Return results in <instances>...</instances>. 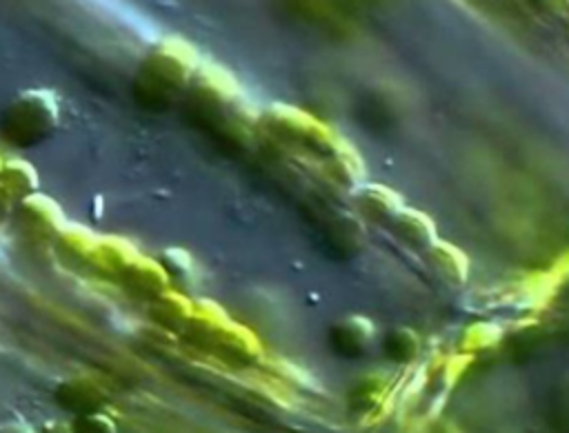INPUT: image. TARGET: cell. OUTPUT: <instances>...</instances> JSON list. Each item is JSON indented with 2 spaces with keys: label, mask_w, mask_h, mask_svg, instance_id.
Masks as SVG:
<instances>
[{
  "label": "cell",
  "mask_w": 569,
  "mask_h": 433,
  "mask_svg": "<svg viewBox=\"0 0 569 433\" xmlns=\"http://www.w3.org/2000/svg\"><path fill=\"white\" fill-rule=\"evenodd\" d=\"M196 69V51L184 40L169 38L142 60L133 82L136 98L147 107H164L191 80Z\"/></svg>",
  "instance_id": "6da1fadb"
},
{
  "label": "cell",
  "mask_w": 569,
  "mask_h": 433,
  "mask_svg": "<svg viewBox=\"0 0 569 433\" xmlns=\"http://www.w3.org/2000/svg\"><path fill=\"white\" fill-rule=\"evenodd\" d=\"M58 100L47 89H29L11 100L7 107L0 131L13 147L27 149L49 138L58 127Z\"/></svg>",
  "instance_id": "7a4b0ae2"
},
{
  "label": "cell",
  "mask_w": 569,
  "mask_h": 433,
  "mask_svg": "<svg viewBox=\"0 0 569 433\" xmlns=\"http://www.w3.org/2000/svg\"><path fill=\"white\" fill-rule=\"evenodd\" d=\"M16 229L22 231L27 238H47L60 233L64 229V218L60 207L38 191L18 202L13 211Z\"/></svg>",
  "instance_id": "3957f363"
},
{
  "label": "cell",
  "mask_w": 569,
  "mask_h": 433,
  "mask_svg": "<svg viewBox=\"0 0 569 433\" xmlns=\"http://www.w3.org/2000/svg\"><path fill=\"white\" fill-rule=\"evenodd\" d=\"M196 73L198 82L191 91V104L198 109L200 115L220 118L222 109L236 95V80L218 67H202L196 69Z\"/></svg>",
  "instance_id": "277c9868"
},
{
  "label": "cell",
  "mask_w": 569,
  "mask_h": 433,
  "mask_svg": "<svg viewBox=\"0 0 569 433\" xmlns=\"http://www.w3.org/2000/svg\"><path fill=\"white\" fill-rule=\"evenodd\" d=\"M56 402L64 411H69L78 417V415L100 411L107 402V391L102 389L100 382H96L87 375H78V377H69L58 384Z\"/></svg>",
  "instance_id": "5b68a950"
},
{
  "label": "cell",
  "mask_w": 569,
  "mask_h": 433,
  "mask_svg": "<svg viewBox=\"0 0 569 433\" xmlns=\"http://www.w3.org/2000/svg\"><path fill=\"white\" fill-rule=\"evenodd\" d=\"M373 322L365 315H345L340 318L329 333L331 346L342 358H358L367 353L371 340H373Z\"/></svg>",
  "instance_id": "8992f818"
},
{
  "label": "cell",
  "mask_w": 569,
  "mask_h": 433,
  "mask_svg": "<svg viewBox=\"0 0 569 433\" xmlns=\"http://www.w3.org/2000/svg\"><path fill=\"white\" fill-rule=\"evenodd\" d=\"M389 220L393 224V231L411 246L429 249L436 242V224L422 211L400 207Z\"/></svg>",
  "instance_id": "52a82bcc"
},
{
  "label": "cell",
  "mask_w": 569,
  "mask_h": 433,
  "mask_svg": "<svg viewBox=\"0 0 569 433\" xmlns=\"http://www.w3.org/2000/svg\"><path fill=\"white\" fill-rule=\"evenodd\" d=\"M0 189L9 195V200H24L38 189V173L24 160H11L0 169Z\"/></svg>",
  "instance_id": "ba28073f"
},
{
  "label": "cell",
  "mask_w": 569,
  "mask_h": 433,
  "mask_svg": "<svg viewBox=\"0 0 569 433\" xmlns=\"http://www.w3.org/2000/svg\"><path fill=\"white\" fill-rule=\"evenodd\" d=\"M427 251H429L431 264L438 269V273H440L442 278H447V280H451V282H462V280H467L469 262H467V255H465L458 246L436 240Z\"/></svg>",
  "instance_id": "9c48e42d"
},
{
  "label": "cell",
  "mask_w": 569,
  "mask_h": 433,
  "mask_svg": "<svg viewBox=\"0 0 569 433\" xmlns=\"http://www.w3.org/2000/svg\"><path fill=\"white\" fill-rule=\"evenodd\" d=\"M122 273H124L127 282L140 293H156L158 295V293H162V286L167 282L164 269L158 262L140 258V255Z\"/></svg>",
  "instance_id": "30bf717a"
},
{
  "label": "cell",
  "mask_w": 569,
  "mask_h": 433,
  "mask_svg": "<svg viewBox=\"0 0 569 433\" xmlns=\"http://www.w3.org/2000/svg\"><path fill=\"white\" fill-rule=\"evenodd\" d=\"M358 202L362 204V211L369 218H376V220L391 218L402 207L400 198L393 191H389L387 187H380V184L365 187L358 195Z\"/></svg>",
  "instance_id": "8fae6325"
},
{
  "label": "cell",
  "mask_w": 569,
  "mask_h": 433,
  "mask_svg": "<svg viewBox=\"0 0 569 433\" xmlns=\"http://www.w3.org/2000/svg\"><path fill=\"white\" fill-rule=\"evenodd\" d=\"M385 355L398 364H407L411 362L418 351H420V338L413 329H407V326H398V329H391L387 335H385Z\"/></svg>",
  "instance_id": "7c38bea8"
},
{
  "label": "cell",
  "mask_w": 569,
  "mask_h": 433,
  "mask_svg": "<svg viewBox=\"0 0 569 433\" xmlns=\"http://www.w3.org/2000/svg\"><path fill=\"white\" fill-rule=\"evenodd\" d=\"M160 298L153 304V318L167 326H180L191 318V304L176 293H158Z\"/></svg>",
  "instance_id": "4fadbf2b"
},
{
  "label": "cell",
  "mask_w": 569,
  "mask_h": 433,
  "mask_svg": "<svg viewBox=\"0 0 569 433\" xmlns=\"http://www.w3.org/2000/svg\"><path fill=\"white\" fill-rule=\"evenodd\" d=\"M73 433H118V426L111 415L96 411L87 415H78L71 424Z\"/></svg>",
  "instance_id": "5bb4252c"
},
{
  "label": "cell",
  "mask_w": 569,
  "mask_h": 433,
  "mask_svg": "<svg viewBox=\"0 0 569 433\" xmlns=\"http://www.w3.org/2000/svg\"><path fill=\"white\" fill-rule=\"evenodd\" d=\"M160 266L164 269V273H187L191 266V260L184 251L180 249H169L162 253L160 258Z\"/></svg>",
  "instance_id": "9a60e30c"
},
{
  "label": "cell",
  "mask_w": 569,
  "mask_h": 433,
  "mask_svg": "<svg viewBox=\"0 0 569 433\" xmlns=\"http://www.w3.org/2000/svg\"><path fill=\"white\" fill-rule=\"evenodd\" d=\"M36 433H73V431H71V424L60 422V420H51V422H44L40 426V431H36Z\"/></svg>",
  "instance_id": "2e32d148"
},
{
  "label": "cell",
  "mask_w": 569,
  "mask_h": 433,
  "mask_svg": "<svg viewBox=\"0 0 569 433\" xmlns=\"http://www.w3.org/2000/svg\"><path fill=\"white\" fill-rule=\"evenodd\" d=\"M0 433H36V431L29 424H24V422L11 420V422L0 424Z\"/></svg>",
  "instance_id": "e0dca14e"
},
{
  "label": "cell",
  "mask_w": 569,
  "mask_h": 433,
  "mask_svg": "<svg viewBox=\"0 0 569 433\" xmlns=\"http://www.w3.org/2000/svg\"><path fill=\"white\" fill-rule=\"evenodd\" d=\"M9 213H11V200H9V195L0 189V222H4V220L9 218Z\"/></svg>",
  "instance_id": "ac0fdd59"
},
{
  "label": "cell",
  "mask_w": 569,
  "mask_h": 433,
  "mask_svg": "<svg viewBox=\"0 0 569 433\" xmlns=\"http://www.w3.org/2000/svg\"><path fill=\"white\" fill-rule=\"evenodd\" d=\"M0 169H2V160H0Z\"/></svg>",
  "instance_id": "d6986e66"
}]
</instances>
